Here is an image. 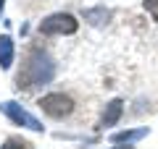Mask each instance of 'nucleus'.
<instances>
[{
	"mask_svg": "<svg viewBox=\"0 0 158 149\" xmlns=\"http://www.w3.org/2000/svg\"><path fill=\"white\" fill-rule=\"evenodd\" d=\"M85 18H87L90 24H103V21L108 18V11H106V8H95V11H85Z\"/></svg>",
	"mask_w": 158,
	"mask_h": 149,
	"instance_id": "1a4fd4ad",
	"label": "nucleus"
},
{
	"mask_svg": "<svg viewBox=\"0 0 158 149\" xmlns=\"http://www.w3.org/2000/svg\"><path fill=\"white\" fill-rule=\"evenodd\" d=\"M53 78H56V60H53L48 52H42V50H34L32 55H29L27 66H24V71L16 76V86L19 89H29V86H45V84H50Z\"/></svg>",
	"mask_w": 158,
	"mask_h": 149,
	"instance_id": "f257e3e1",
	"label": "nucleus"
},
{
	"mask_svg": "<svg viewBox=\"0 0 158 149\" xmlns=\"http://www.w3.org/2000/svg\"><path fill=\"white\" fill-rule=\"evenodd\" d=\"M3 8H6V0H0V16H3Z\"/></svg>",
	"mask_w": 158,
	"mask_h": 149,
	"instance_id": "f8f14e48",
	"label": "nucleus"
},
{
	"mask_svg": "<svg viewBox=\"0 0 158 149\" xmlns=\"http://www.w3.org/2000/svg\"><path fill=\"white\" fill-rule=\"evenodd\" d=\"M40 110L45 113V115L56 118V120H61V118H69L74 113V99L69 97V94H61V92H50L45 94V97H40Z\"/></svg>",
	"mask_w": 158,
	"mask_h": 149,
	"instance_id": "f03ea898",
	"label": "nucleus"
},
{
	"mask_svg": "<svg viewBox=\"0 0 158 149\" xmlns=\"http://www.w3.org/2000/svg\"><path fill=\"white\" fill-rule=\"evenodd\" d=\"M111 149H135L132 144H124V147H111Z\"/></svg>",
	"mask_w": 158,
	"mask_h": 149,
	"instance_id": "9b49d317",
	"label": "nucleus"
},
{
	"mask_svg": "<svg viewBox=\"0 0 158 149\" xmlns=\"http://www.w3.org/2000/svg\"><path fill=\"white\" fill-rule=\"evenodd\" d=\"M0 110L6 113L16 126H24V128H29V131H34V133H42V131H45V126H42L32 113H27L21 105H16V102H11V99H8V102H0Z\"/></svg>",
	"mask_w": 158,
	"mask_h": 149,
	"instance_id": "20e7f679",
	"label": "nucleus"
},
{
	"mask_svg": "<svg viewBox=\"0 0 158 149\" xmlns=\"http://www.w3.org/2000/svg\"><path fill=\"white\" fill-rule=\"evenodd\" d=\"M79 29V21L71 13H50L48 18L40 21V34H74Z\"/></svg>",
	"mask_w": 158,
	"mask_h": 149,
	"instance_id": "7ed1b4c3",
	"label": "nucleus"
},
{
	"mask_svg": "<svg viewBox=\"0 0 158 149\" xmlns=\"http://www.w3.org/2000/svg\"><path fill=\"white\" fill-rule=\"evenodd\" d=\"M13 55H16L13 39L8 37V34H3V37H0V68H3V71H8V68L13 66Z\"/></svg>",
	"mask_w": 158,
	"mask_h": 149,
	"instance_id": "0eeeda50",
	"label": "nucleus"
},
{
	"mask_svg": "<svg viewBox=\"0 0 158 149\" xmlns=\"http://www.w3.org/2000/svg\"><path fill=\"white\" fill-rule=\"evenodd\" d=\"M121 113H124V99H111L103 110V118H100V126L108 128V126H116L121 120Z\"/></svg>",
	"mask_w": 158,
	"mask_h": 149,
	"instance_id": "39448f33",
	"label": "nucleus"
},
{
	"mask_svg": "<svg viewBox=\"0 0 158 149\" xmlns=\"http://www.w3.org/2000/svg\"><path fill=\"white\" fill-rule=\"evenodd\" d=\"M0 149H34V147H32V141H27L21 136H8Z\"/></svg>",
	"mask_w": 158,
	"mask_h": 149,
	"instance_id": "6e6552de",
	"label": "nucleus"
},
{
	"mask_svg": "<svg viewBox=\"0 0 158 149\" xmlns=\"http://www.w3.org/2000/svg\"><path fill=\"white\" fill-rule=\"evenodd\" d=\"M145 11L153 16V21H158V0H145Z\"/></svg>",
	"mask_w": 158,
	"mask_h": 149,
	"instance_id": "9d476101",
	"label": "nucleus"
},
{
	"mask_svg": "<svg viewBox=\"0 0 158 149\" xmlns=\"http://www.w3.org/2000/svg\"><path fill=\"white\" fill-rule=\"evenodd\" d=\"M148 133H150L148 128H127V131L111 133V141L113 144H135V141H140V139H145Z\"/></svg>",
	"mask_w": 158,
	"mask_h": 149,
	"instance_id": "423d86ee",
	"label": "nucleus"
}]
</instances>
